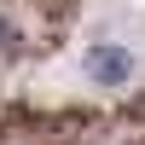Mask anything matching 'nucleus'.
<instances>
[{
  "label": "nucleus",
  "mask_w": 145,
  "mask_h": 145,
  "mask_svg": "<svg viewBox=\"0 0 145 145\" xmlns=\"http://www.w3.org/2000/svg\"><path fill=\"white\" fill-rule=\"evenodd\" d=\"M81 70H87L99 87H122V81L134 76V52H128V46H93V52L81 58Z\"/></svg>",
  "instance_id": "f257e3e1"
},
{
  "label": "nucleus",
  "mask_w": 145,
  "mask_h": 145,
  "mask_svg": "<svg viewBox=\"0 0 145 145\" xmlns=\"http://www.w3.org/2000/svg\"><path fill=\"white\" fill-rule=\"evenodd\" d=\"M12 52H18V35H12V23H6V18H0V64H6V58H12Z\"/></svg>",
  "instance_id": "f03ea898"
}]
</instances>
